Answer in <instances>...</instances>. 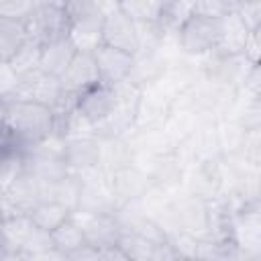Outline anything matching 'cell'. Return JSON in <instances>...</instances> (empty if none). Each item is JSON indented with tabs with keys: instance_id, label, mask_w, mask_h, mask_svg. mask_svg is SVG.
<instances>
[{
	"instance_id": "obj_1",
	"label": "cell",
	"mask_w": 261,
	"mask_h": 261,
	"mask_svg": "<svg viewBox=\"0 0 261 261\" xmlns=\"http://www.w3.org/2000/svg\"><path fill=\"white\" fill-rule=\"evenodd\" d=\"M0 120L8 126L20 149L37 145L55 133V110L31 100H0Z\"/></svg>"
},
{
	"instance_id": "obj_2",
	"label": "cell",
	"mask_w": 261,
	"mask_h": 261,
	"mask_svg": "<svg viewBox=\"0 0 261 261\" xmlns=\"http://www.w3.org/2000/svg\"><path fill=\"white\" fill-rule=\"evenodd\" d=\"M63 8L69 20L67 39L77 51H94L102 45L104 12L94 0H63Z\"/></svg>"
},
{
	"instance_id": "obj_3",
	"label": "cell",
	"mask_w": 261,
	"mask_h": 261,
	"mask_svg": "<svg viewBox=\"0 0 261 261\" xmlns=\"http://www.w3.org/2000/svg\"><path fill=\"white\" fill-rule=\"evenodd\" d=\"M63 137L53 133L45 141L22 149V169L39 181H53L69 173L63 159Z\"/></svg>"
},
{
	"instance_id": "obj_4",
	"label": "cell",
	"mask_w": 261,
	"mask_h": 261,
	"mask_svg": "<svg viewBox=\"0 0 261 261\" xmlns=\"http://www.w3.org/2000/svg\"><path fill=\"white\" fill-rule=\"evenodd\" d=\"M177 47L188 57H204L218 47L220 18L192 12L175 31Z\"/></svg>"
},
{
	"instance_id": "obj_5",
	"label": "cell",
	"mask_w": 261,
	"mask_h": 261,
	"mask_svg": "<svg viewBox=\"0 0 261 261\" xmlns=\"http://www.w3.org/2000/svg\"><path fill=\"white\" fill-rule=\"evenodd\" d=\"M228 237L243 251L245 259H261V206L249 204L228 218Z\"/></svg>"
},
{
	"instance_id": "obj_6",
	"label": "cell",
	"mask_w": 261,
	"mask_h": 261,
	"mask_svg": "<svg viewBox=\"0 0 261 261\" xmlns=\"http://www.w3.org/2000/svg\"><path fill=\"white\" fill-rule=\"evenodd\" d=\"M24 27L29 39L37 41L39 45H47L51 41L67 37L69 20L63 4L49 2V4H37L35 10L24 18Z\"/></svg>"
},
{
	"instance_id": "obj_7",
	"label": "cell",
	"mask_w": 261,
	"mask_h": 261,
	"mask_svg": "<svg viewBox=\"0 0 261 261\" xmlns=\"http://www.w3.org/2000/svg\"><path fill=\"white\" fill-rule=\"evenodd\" d=\"M75 210L88 212V214L114 210V198H112V190L106 173H102L100 169L80 173V196H77Z\"/></svg>"
},
{
	"instance_id": "obj_8",
	"label": "cell",
	"mask_w": 261,
	"mask_h": 261,
	"mask_svg": "<svg viewBox=\"0 0 261 261\" xmlns=\"http://www.w3.org/2000/svg\"><path fill=\"white\" fill-rule=\"evenodd\" d=\"M181 190L200 196L204 200H212L222 190V157L196 161L186 167Z\"/></svg>"
},
{
	"instance_id": "obj_9",
	"label": "cell",
	"mask_w": 261,
	"mask_h": 261,
	"mask_svg": "<svg viewBox=\"0 0 261 261\" xmlns=\"http://www.w3.org/2000/svg\"><path fill=\"white\" fill-rule=\"evenodd\" d=\"M137 165V163H135ZM143 171H147L151 186L163 190V192H177L181 190V181H184V173H186V165L179 159L177 151H167L163 155H157L153 159H147L139 165Z\"/></svg>"
},
{
	"instance_id": "obj_10",
	"label": "cell",
	"mask_w": 261,
	"mask_h": 261,
	"mask_svg": "<svg viewBox=\"0 0 261 261\" xmlns=\"http://www.w3.org/2000/svg\"><path fill=\"white\" fill-rule=\"evenodd\" d=\"M10 98L39 102V104H45L55 110L63 98V92H61L59 77H53V75L45 73L43 69H37L33 73L20 77L18 88Z\"/></svg>"
},
{
	"instance_id": "obj_11",
	"label": "cell",
	"mask_w": 261,
	"mask_h": 261,
	"mask_svg": "<svg viewBox=\"0 0 261 261\" xmlns=\"http://www.w3.org/2000/svg\"><path fill=\"white\" fill-rule=\"evenodd\" d=\"M98 82H100V75H98V67L92 51H77L71 63L67 65V69L59 77L61 92L67 98H77L82 92L96 86Z\"/></svg>"
},
{
	"instance_id": "obj_12",
	"label": "cell",
	"mask_w": 261,
	"mask_h": 261,
	"mask_svg": "<svg viewBox=\"0 0 261 261\" xmlns=\"http://www.w3.org/2000/svg\"><path fill=\"white\" fill-rule=\"evenodd\" d=\"M41 202V181L20 169V173L6 186L2 208L4 214H29Z\"/></svg>"
},
{
	"instance_id": "obj_13",
	"label": "cell",
	"mask_w": 261,
	"mask_h": 261,
	"mask_svg": "<svg viewBox=\"0 0 261 261\" xmlns=\"http://www.w3.org/2000/svg\"><path fill=\"white\" fill-rule=\"evenodd\" d=\"M102 43L135 55L137 49H139L137 22L130 16H126L116 6L114 10H110L104 16V22H102Z\"/></svg>"
},
{
	"instance_id": "obj_14",
	"label": "cell",
	"mask_w": 261,
	"mask_h": 261,
	"mask_svg": "<svg viewBox=\"0 0 261 261\" xmlns=\"http://www.w3.org/2000/svg\"><path fill=\"white\" fill-rule=\"evenodd\" d=\"M71 216L80 222L84 237L90 245H94L96 249H104L110 245H116L122 230L116 224L112 212H98V214H88V212H77L73 210Z\"/></svg>"
},
{
	"instance_id": "obj_15",
	"label": "cell",
	"mask_w": 261,
	"mask_h": 261,
	"mask_svg": "<svg viewBox=\"0 0 261 261\" xmlns=\"http://www.w3.org/2000/svg\"><path fill=\"white\" fill-rule=\"evenodd\" d=\"M108 181H110L114 206L128 202V200H137L151 188V179H149L147 171H143L135 163L108 173Z\"/></svg>"
},
{
	"instance_id": "obj_16",
	"label": "cell",
	"mask_w": 261,
	"mask_h": 261,
	"mask_svg": "<svg viewBox=\"0 0 261 261\" xmlns=\"http://www.w3.org/2000/svg\"><path fill=\"white\" fill-rule=\"evenodd\" d=\"M92 55H94L102 84L112 86V84H118L128 77L130 67H133V53H126L122 49L102 43L92 51Z\"/></svg>"
},
{
	"instance_id": "obj_17",
	"label": "cell",
	"mask_w": 261,
	"mask_h": 261,
	"mask_svg": "<svg viewBox=\"0 0 261 261\" xmlns=\"http://www.w3.org/2000/svg\"><path fill=\"white\" fill-rule=\"evenodd\" d=\"M73 106H75V110H77V112L94 126V130H96V126H100V124L108 118V114H110V110H112V106H114L112 88L106 86V84H102V82H98L96 86H92V88H88L86 92H82V94L75 98Z\"/></svg>"
},
{
	"instance_id": "obj_18",
	"label": "cell",
	"mask_w": 261,
	"mask_h": 261,
	"mask_svg": "<svg viewBox=\"0 0 261 261\" xmlns=\"http://www.w3.org/2000/svg\"><path fill=\"white\" fill-rule=\"evenodd\" d=\"M210 116L198 112L196 108L192 106H186V104H173L171 106V112L167 114L165 122L161 124L163 133L167 135L169 143L173 147H179L181 143H186L194 133L196 128Z\"/></svg>"
},
{
	"instance_id": "obj_19",
	"label": "cell",
	"mask_w": 261,
	"mask_h": 261,
	"mask_svg": "<svg viewBox=\"0 0 261 261\" xmlns=\"http://www.w3.org/2000/svg\"><path fill=\"white\" fill-rule=\"evenodd\" d=\"M98 151L100 147L96 135L71 137L63 141V159L67 163V169L77 175L98 169Z\"/></svg>"
},
{
	"instance_id": "obj_20",
	"label": "cell",
	"mask_w": 261,
	"mask_h": 261,
	"mask_svg": "<svg viewBox=\"0 0 261 261\" xmlns=\"http://www.w3.org/2000/svg\"><path fill=\"white\" fill-rule=\"evenodd\" d=\"M35 224L29 214H4L0 218V243L4 259H20V251L33 232Z\"/></svg>"
},
{
	"instance_id": "obj_21",
	"label": "cell",
	"mask_w": 261,
	"mask_h": 261,
	"mask_svg": "<svg viewBox=\"0 0 261 261\" xmlns=\"http://www.w3.org/2000/svg\"><path fill=\"white\" fill-rule=\"evenodd\" d=\"M98 169L106 175L133 163L135 153L126 135H102L98 137Z\"/></svg>"
},
{
	"instance_id": "obj_22",
	"label": "cell",
	"mask_w": 261,
	"mask_h": 261,
	"mask_svg": "<svg viewBox=\"0 0 261 261\" xmlns=\"http://www.w3.org/2000/svg\"><path fill=\"white\" fill-rule=\"evenodd\" d=\"M77 196H80V175L77 173H65L59 179L53 181H41V200H51L61 206H65L69 212L77 208Z\"/></svg>"
},
{
	"instance_id": "obj_23",
	"label": "cell",
	"mask_w": 261,
	"mask_h": 261,
	"mask_svg": "<svg viewBox=\"0 0 261 261\" xmlns=\"http://www.w3.org/2000/svg\"><path fill=\"white\" fill-rule=\"evenodd\" d=\"M75 53L77 49L67 37L51 41L41 47V69L53 77H61V73L67 69L71 59L75 57Z\"/></svg>"
},
{
	"instance_id": "obj_24",
	"label": "cell",
	"mask_w": 261,
	"mask_h": 261,
	"mask_svg": "<svg viewBox=\"0 0 261 261\" xmlns=\"http://www.w3.org/2000/svg\"><path fill=\"white\" fill-rule=\"evenodd\" d=\"M249 33L251 31L245 27V22L239 18V14L234 10L224 14L220 18V41H218V47L214 51L226 53V55L243 53V47H245Z\"/></svg>"
},
{
	"instance_id": "obj_25",
	"label": "cell",
	"mask_w": 261,
	"mask_h": 261,
	"mask_svg": "<svg viewBox=\"0 0 261 261\" xmlns=\"http://www.w3.org/2000/svg\"><path fill=\"white\" fill-rule=\"evenodd\" d=\"M51 239H53V247L63 255V259H65V255H69L71 251H75L77 247H82L84 243H88L86 237H84V230H82L80 222L71 214L59 226H55L51 230Z\"/></svg>"
},
{
	"instance_id": "obj_26",
	"label": "cell",
	"mask_w": 261,
	"mask_h": 261,
	"mask_svg": "<svg viewBox=\"0 0 261 261\" xmlns=\"http://www.w3.org/2000/svg\"><path fill=\"white\" fill-rule=\"evenodd\" d=\"M29 39L24 20L0 16V59L8 61Z\"/></svg>"
},
{
	"instance_id": "obj_27",
	"label": "cell",
	"mask_w": 261,
	"mask_h": 261,
	"mask_svg": "<svg viewBox=\"0 0 261 261\" xmlns=\"http://www.w3.org/2000/svg\"><path fill=\"white\" fill-rule=\"evenodd\" d=\"M245 133H247V128H243L232 118H216V137H218L220 155L222 157L237 155L243 145Z\"/></svg>"
},
{
	"instance_id": "obj_28",
	"label": "cell",
	"mask_w": 261,
	"mask_h": 261,
	"mask_svg": "<svg viewBox=\"0 0 261 261\" xmlns=\"http://www.w3.org/2000/svg\"><path fill=\"white\" fill-rule=\"evenodd\" d=\"M49 257L63 259V255L53 247L51 232L35 226L20 251V259H49Z\"/></svg>"
},
{
	"instance_id": "obj_29",
	"label": "cell",
	"mask_w": 261,
	"mask_h": 261,
	"mask_svg": "<svg viewBox=\"0 0 261 261\" xmlns=\"http://www.w3.org/2000/svg\"><path fill=\"white\" fill-rule=\"evenodd\" d=\"M69 214H71V212H69L65 206H61V204H57V202H51V200H41V202L29 212L33 224H35L37 228H43V230H49V232H51L55 226H59Z\"/></svg>"
},
{
	"instance_id": "obj_30",
	"label": "cell",
	"mask_w": 261,
	"mask_h": 261,
	"mask_svg": "<svg viewBox=\"0 0 261 261\" xmlns=\"http://www.w3.org/2000/svg\"><path fill=\"white\" fill-rule=\"evenodd\" d=\"M41 47H43V45H39L37 41L27 39V41L20 45V49L8 59V63H10L12 69L18 73V77L29 75V73L41 69Z\"/></svg>"
},
{
	"instance_id": "obj_31",
	"label": "cell",
	"mask_w": 261,
	"mask_h": 261,
	"mask_svg": "<svg viewBox=\"0 0 261 261\" xmlns=\"http://www.w3.org/2000/svg\"><path fill=\"white\" fill-rule=\"evenodd\" d=\"M155 245H157L155 241H151L139 232H122L118 239V247L122 249V253L126 255L128 261L130 259L133 261H153Z\"/></svg>"
},
{
	"instance_id": "obj_32",
	"label": "cell",
	"mask_w": 261,
	"mask_h": 261,
	"mask_svg": "<svg viewBox=\"0 0 261 261\" xmlns=\"http://www.w3.org/2000/svg\"><path fill=\"white\" fill-rule=\"evenodd\" d=\"M118 8L135 22H159L163 14L161 0H118Z\"/></svg>"
},
{
	"instance_id": "obj_33",
	"label": "cell",
	"mask_w": 261,
	"mask_h": 261,
	"mask_svg": "<svg viewBox=\"0 0 261 261\" xmlns=\"http://www.w3.org/2000/svg\"><path fill=\"white\" fill-rule=\"evenodd\" d=\"M173 253L177 259H198V247H200V237L177 230L167 237Z\"/></svg>"
},
{
	"instance_id": "obj_34",
	"label": "cell",
	"mask_w": 261,
	"mask_h": 261,
	"mask_svg": "<svg viewBox=\"0 0 261 261\" xmlns=\"http://www.w3.org/2000/svg\"><path fill=\"white\" fill-rule=\"evenodd\" d=\"M237 155L243 161L261 167V128H251V130L245 133L243 145H241Z\"/></svg>"
},
{
	"instance_id": "obj_35",
	"label": "cell",
	"mask_w": 261,
	"mask_h": 261,
	"mask_svg": "<svg viewBox=\"0 0 261 261\" xmlns=\"http://www.w3.org/2000/svg\"><path fill=\"white\" fill-rule=\"evenodd\" d=\"M249 31L261 29V0H241L234 8Z\"/></svg>"
},
{
	"instance_id": "obj_36",
	"label": "cell",
	"mask_w": 261,
	"mask_h": 261,
	"mask_svg": "<svg viewBox=\"0 0 261 261\" xmlns=\"http://www.w3.org/2000/svg\"><path fill=\"white\" fill-rule=\"evenodd\" d=\"M37 6V0H0V16L24 20Z\"/></svg>"
},
{
	"instance_id": "obj_37",
	"label": "cell",
	"mask_w": 261,
	"mask_h": 261,
	"mask_svg": "<svg viewBox=\"0 0 261 261\" xmlns=\"http://www.w3.org/2000/svg\"><path fill=\"white\" fill-rule=\"evenodd\" d=\"M18 73L12 69V65L4 59H0V100L10 98L18 88Z\"/></svg>"
},
{
	"instance_id": "obj_38",
	"label": "cell",
	"mask_w": 261,
	"mask_h": 261,
	"mask_svg": "<svg viewBox=\"0 0 261 261\" xmlns=\"http://www.w3.org/2000/svg\"><path fill=\"white\" fill-rule=\"evenodd\" d=\"M259 55H261V29H255L249 33L247 41H245V47H243V57L253 63V65H259Z\"/></svg>"
},
{
	"instance_id": "obj_39",
	"label": "cell",
	"mask_w": 261,
	"mask_h": 261,
	"mask_svg": "<svg viewBox=\"0 0 261 261\" xmlns=\"http://www.w3.org/2000/svg\"><path fill=\"white\" fill-rule=\"evenodd\" d=\"M65 259L71 261H84V259H98V249L90 243H84L82 247H77L75 251H71L69 255H65Z\"/></svg>"
},
{
	"instance_id": "obj_40",
	"label": "cell",
	"mask_w": 261,
	"mask_h": 261,
	"mask_svg": "<svg viewBox=\"0 0 261 261\" xmlns=\"http://www.w3.org/2000/svg\"><path fill=\"white\" fill-rule=\"evenodd\" d=\"M14 149H20L12 137V133L8 130V126L0 120V155L2 153H8V151H14ZM22 151V149H20Z\"/></svg>"
},
{
	"instance_id": "obj_41",
	"label": "cell",
	"mask_w": 261,
	"mask_h": 261,
	"mask_svg": "<svg viewBox=\"0 0 261 261\" xmlns=\"http://www.w3.org/2000/svg\"><path fill=\"white\" fill-rule=\"evenodd\" d=\"M49 2H57V4H63V0H37V4H49Z\"/></svg>"
},
{
	"instance_id": "obj_42",
	"label": "cell",
	"mask_w": 261,
	"mask_h": 261,
	"mask_svg": "<svg viewBox=\"0 0 261 261\" xmlns=\"http://www.w3.org/2000/svg\"><path fill=\"white\" fill-rule=\"evenodd\" d=\"M171 2H173V0H161V4H163V10H165V8H167Z\"/></svg>"
},
{
	"instance_id": "obj_43",
	"label": "cell",
	"mask_w": 261,
	"mask_h": 261,
	"mask_svg": "<svg viewBox=\"0 0 261 261\" xmlns=\"http://www.w3.org/2000/svg\"><path fill=\"white\" fill-rule=\"evenodd\" d=\"M0 259H4V247H2V243H0Z\"/></svg>"
},
{
	"instance_id": "obj_44",
	"label": "cell",
	"mask_w": 261,
	"mask_h": 261,
	"mask_svg": "<svg viewBox=\"0 0 261 261\" xmlns=\"http://www.w3.org/2000/svg\"><path fill=\"white\" fill-rule=\"evenodd\" d=\"M4 216V208H2V202H0V218Z\"/></svg>"
}]
</instances>
